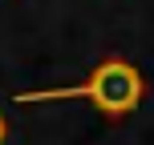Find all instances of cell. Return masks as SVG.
I'll return each instance as SVG.
<instances>
[{"mask_svg": "<svg viewBox=\"0 0 154 145\" xmlns=\"http://www.w3.org/2000/svg\"><path fill=\"white\" fill-rule=\"evenodd\" d=\"M146 97V81L122 57H109L85 77L81 85H57V89H32L16 93V105H41V101H93L97 113H106L109 121H122Z\"/></svg>", "mask_w": 154, "mask_h": 145, "instance_id": "1", "label": "cell"}, {"mask_svg": "<svg viewBox=\"0 0 154 145\" xmlns=\"http://www.w3.org/2000/svg\"><path fill=\"white\" fill-rule=\"evenodd\" d=\"M4 133H8V125H4V117H0V145H4Z\"/></svg>", "mask_w": 154, "mask_h": 145, "instance_id": "2", "label": "cell"}]
</instances>
